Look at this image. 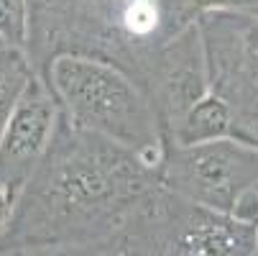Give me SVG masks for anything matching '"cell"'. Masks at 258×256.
I'll list each match as a JSON object with an SVG mask.
<instances>
[{"label": "cell", "mask_w": 258, "mask_h": 256, "mask_svg": "<svg viewBox=\"0 0 258 256\" xmlns=\"http://www.w3.org/2000/svg\"><path fill=\"white\" fill-rule=\"evenodd\" d=\"M156 174L161 190L200 208L233 215L240 197L258 190V146L238 138L166 146Z\"/></svg>", "instance_id": "cell-5"}, {"label": "cell", "mask_w": 258, "mask_h": 256, "mask_svg": "<svg viewBox=\"0 0 258 256\" xmlns=\"http://www.w3.org/2000/svg\"><path fill=\"white\" fill-rule=\"evenodd\" d=\"M210 92L228 105L233 133L258 146V18L205 11L197 18Z\"/></svg>", "instance_id": "cell-4"}, {"label": "cell", "mask_w": 258, "mask_h": 256, "mask_svg": "<svg viewBox=\"0 0 258 256\" xmlns=\"http://www.w3.org/2000/svg\"><path fill=\"white\" fill-rule=\"evenodd\" d=\"M0 41L8 49H26L28 6L26 0H0Z\"/></svg>", "instance_id": "cell-11"}, {"label": "cell", "mask_w": 258, "mask_h": 256, "mask_svg": "<svg viewBox=\"0 0 258 256\" xmlns=\"http://www.w3.org/2000/svg\"><path fill=\"white\" fill-rule=\"evenodd\" d=\"M200 13L205 11H225V13H240L258 18V0H197Z\"/></svg>", "instance_id": "cell-13"}, {"label": "cell", "mask_w": 258, "mask_h": 256, "mask_svg": "<svg viewBox=\"0 0 258 256\" xmlns=\"http://www.w3.org/2000/svg\"><path fill=\"white\" fill-rule=\"evenodd\" d=\"M151 256H258L255 226L159 187L146 208Z\"/></svg>", "instance_id": "cell-6"}, {"label": "cell", "mask_w": 258, "mask_h": 256, "mask_svg": "<svg viewBox=\"0 0 258 256\" xmlns=\"http://www.w3.org/2000/svg\"><path fill=\"white\" fill-rule=\"evenodd\" d=\"M159 187L156 167L107 138L72 128L59 113L44 159L13 200L0 233V256L36 246L110 241Z\"/></svg>", "instance_id": "cell-1"}, {"label": "cell", "mask_w": 258, "mask_h": 256, "mask_svg": "<svg viewBox=\"0 0 258 256\" xmlns=\"http://www.w3.org/2000/svg\"><path fill=\"white\" fill-rule=\"evenodd\" d=\"M207 92L210 82H207L205 46L200 28L195 23L164 46V52L154 64L149 87H146V100L154 108L164 146L174 133V128L179 126V121L189 113V108L200 103Z\"/></svg>", "instance_id": "cell-7"}, {"label": "cell", "mask_w": 258, "mask_h": 256, "mask_svg": "<svg viewBox=\"0 0 258 256\" xmlns=\"http://www.w3.org/2000/svg\"><path fill=\"white\" fill-rule=\"evenodd\" d=\"M11 210H13V200H11V195H6L3 190H0V233H3L6 226H8Z\"/></svg>", "instance_id": "cell-14"}, {"label": "cell", "mask_w": 258, "mask_h": 256, "mask_svg": "<svg viewBox=\"0 0 258 256\" xmlns=\"http://www.w3.org/2000/svg\"><path fill=\"white\" fill-rule=\"evenodd\" d=\"M230 133H233V121H230L228 105L217 95L207 92L200 103H195L189 108V113L179 121V126L169 136L166 146H197V143L230 138Z\"/></svg>", "instance_id": "cell-9"}, {"label": "cell", "mask_w": 258, "mask_h": 256, "mask_svg": "<svg viewBox=\"0 0 258 256\" xmlns=\"http://www.w3.org/2000/svg\"><path fill=\"white\" fill-rule=\"evenodd\" d=\"M255 248H258V231H255Z\"/></svg>", "instance_id": "cell-16"}, {"label": "cell", "mask_w": 258, "mask_h": 256, "mask_svg": "<svg viewBox=\"0 0 258 256\" xmlns=\"http://www.w3.org/2000/svg\"><path fill=\"white\" fill-rule=\"evenodd\" d=\"M36 77V72L21 49H6L0 54V138H3L11 116L16 113L18 100L23 97L28 82Z\"/></svg>", "instance_id": "cell-10"}, {"label": "cell", "mask_w": 258, "mask_h": 256, "mask_svg": "<svg viewBox=\"0 0 258 256\" xmlns=\"http://www.w3.org/2000/svg\"><path fill=\"white\" fill-rule=\"evenodd\" d=\"M105 243L95 246H36V248H21L11 251L6 256H105Z\"/></svg>", "instance_id": "cell-12"}, {"label": "cell", "mask_w": 258, "mask_h": 256, "mask_svg": "<svg viewBox=\"0 0 258 256\" xmlns=\"http://www.w3.org/2000/svg\"><path fill=\"white\" fill-rule=\"evenodd\" d=\"M26 57L41 77L59 57H87L128 75L146 95L164 46L197 23V0H26Z\"/></svg>", "instance_id": "cell-2"}, {"label": "cell", "mask_w": 258, "mask_h": 256, "mask_svg": "<svg viewBox=\"0 0 258 256\" xmlns=\"http://www.w3.org/2000/svg\"><path fill=\"white\" fill-rule=\"evenodd\" d=\"M59 123V103L44 80L33 77L0 138V190L18 197L33 169L44 159Z\"/></svg>", "instance_id": "cell-8"}, {"label": "cell", "mask_w": 258, "mask_h": 256, "mask_svg": "<svg viewBox=\"0 0 258 256\" xmlns=\"http://www.w3.org/2000/svg\"><path fill=\"white\" fill-rule=\"evenodd\" d=\"M6 49H8V46H6V44H3V41H0V54H3V52H6Z\"/></svg>", "instance_id": "cell-15"}, {"label": "cell", "mask_w": 258, "mask_h": 256, "mask_svg": "<svg viewBox=\"0 0 258 256\" xmlns=\"http://www.w3.org/2000/svg\"><path fill=\"white\" fill-rule=\"evenodd\" d=\"M77 131L107 138L149 167H159L164 138L151 103L120 69L87 57H59L39 77Z\"/></svg>", "instance_id": "cell-3"}]
</instances>
